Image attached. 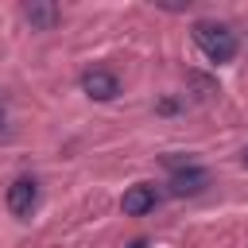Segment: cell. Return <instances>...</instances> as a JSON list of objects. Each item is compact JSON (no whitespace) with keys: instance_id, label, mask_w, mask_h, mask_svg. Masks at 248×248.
<instances>
[{"instance_id":"obj_1","label":"cell","mask_w":248,"mask_h":248,"mask_svg":"<svg viewBox=\"0 0 248 248\" xmlns=\"http://www.w3.org/2000/svg\"><path fill=\"white\" fill-rule=\"evenodd\" d=\"M194 43L202 46V54L209 62H232L236 58V35L225 23H209V19L194 23Z\"/></svg>"},{"instance_id":"obj_2","label":"cell","mask_w":248,"mask_h":248,"mask_svg":"<svg viewBox=\"0 0 248 248\" xmlns=\"http://www.w3.org/2000/svg\"><path fill=\"white\" fill-rule=\"evenodd\" d=\"M35 205H39V182L35 178H16L8 186V209H12V217L27 221L35 213Z\"/></svg>"},{"instance_id":"obj_3","label":"cell","mask_w":248,"mask_h":248,"mask_svg":"<svg viewBox=\"0 0 248 248\" xmlns=\"http://www.w3.org/2000/svg\"><path fill=\"white\" fill-rule=\"evenodd\" d=\"M209 186V170H202V167H178L174 174H170V194L174 198H194V194H202Z\"/></svg>"},{"instance_id":"obj_4","label":"cell","mask_w":248,"mask_h":248,"mask_svg":"<svg viewBox=\"0 0 248 248\" xmlns=\"http://www.w3.org/2000/svg\"><path fill=\"white\" fill-rule=\"evenodd\" d=\"M81 89H85V97H93V101H112V97L120 93V81H116V74H108V70H85V74H81Z\"/></svg>"},{"instance_id":"obj_5","label":"cell","mask_w":248,"mask_h":248,"mask_svg":"<svg viewBox=\"0 0 248 248\" xmlns=\"http://www.w3.org/2000/svg\"><path fill=\"white\" fill-rule=\"evenodd\" d=\"M155 186H147V182H140V186H128L124 190V198H120V209L128 213V217H143V213H151L155 209Z\"/></svg>"},{"instance_id":"obj_6","label":"cell","mask_w":248,"mask_h":248,"mask_svg":"<svg viewBox=\"0 0 248 248\" xmlns=\"http://www.w3.org/2000/svg\"><path fill=\"white\" fill-rule=\"evenodd\" d=\"M23 19H27L35 31H50V27L62 19V8L50 4V0H31V4H23Z\"/></svg>"},{"instance_id":"obj_7","label":"cell","mask_w":248,"mask_h":248,"mask_svg":"<svg viewBox=\"0 0 248 248\" xmlns=\"http://www.w3.org/2000/svg\"><path fill=\"white\" fill-rule=\"evenodd\" d=\"M12 136V128H8V108H4V101H0V140H8Z\"/></svg>"},{"instance_id":"obj_8","label":"cell","mask_w":248,"mask_h":248,"mask_svg":"<svg viewBox=\"0 0 248 248\" xmlns=\"http://www.w3.org/2000/svg\"><path fill=\"white\" fill-rule=\"evenodd\" d=\"M240 163H244V167H248V147H244V151H240Z\"/></svg>"},{"instance_id":"obj_9","label":"cell","mask_w":248,"mask_h":248,"mask_svg":"<svg viewBox=\"0 0 248 248\" xmlns=\"http://www.w3.org/2000/svg\"><path fill=\"white\" fill-rule=\"evenodd\" d=\"M128 248H147V244H143V240H136V244H128Z\"/></svg>"}]
</instances>
